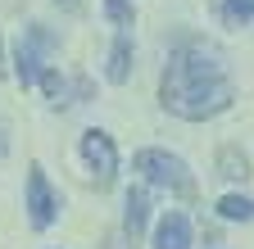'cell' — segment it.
<instances>
[{
    "label": "cell",
    "mask_w": 254,
    "mask_h": 249,
    "mask_svg": "<svg viewBox=\"0 0 254 249\" xmlns=\"http://www.w3.org/2000/svg\"><path fill=\"white\" fill-rule=\"evenodd\" d=\"M109 249H114V245H109Z\"/></svg>",
    "instance_id": "e0dca14e"
},
{
    "label": "cell",
    "mask_w": 254,
    "mask_h": 249,
    "mask_svg": "<svg viewBox=\"0 0 254 249\" xmlns=\"http://www.w3.org/2000/svg\"><path fill=\"white\" fill-rule=\"evenodd\" d=\"M9 149V141H5V122H0V154H5Z\"/></svg>",
    "instance_id": "5bb4252c"
},
{
    "label": "cell",
    "mask_w": 254,
    "mask_h": 249,
    "mask_svg": "<svg viewBox=\"0 0 254 249\" xmlns=\"http://www.w3.org/2000/svg\"><path fill=\"white\" fill-rule=\"evenodd\" d=\"M55 5H64V9H77V5H82V0H55Z\"/></svg>",
    "instance_id": "9a60e30c"
},
{
    "label": "cell",
    "mask_w": 254,
    "mask_h": 249,
    "mask_svg": "<svg viewBox=\"0 0 254 249\" xmlns=\"http://www.w3.org/2000/svg\"><path fill=\"white\" fill-rule=\"evenodd\" d=\"M50 46H55V37L46 32L41 23H27V27H23V37H18V46H14V73H18L23 86H32V82L41 77V68H46L41 59H46Z\"/></svg>",
    "instance_id": "3957f363"
},
{
    "label": "cell",
    "mask_w": 254,
    "mask_h": 249,
    "mask_svg": "<svg viewBox=\"0 0 254 249\" xmlns=\"http://www.w3.org/2000/svg\"><path fill=\"white\" fill-rule=\"evenodd\" d=\"M127 73H132V37L118 32V41L109 50V82H127Z\"/></svg>",
    "instance_id": "ba28073f"
},
{
    "label": "cell",
    "mask_w": 254,
    "mask_h": 249,
    "mask_svg": "<svg viewBox=\"0 0 254 249\" xmlns=\"http://www.w3.org/2000/svg\"><path fill=\"white\" fill-rule=\"evenodd\" d=\"M0 73H5V50H0Z\"/></svg>",
    "instance_id": "2e32d148"
},
{
    "label": "cell",
    "mask_w": 254,
    "mask_h": 249,
    "mask_svg": "<svg viewBox=\"0 0 254 249\" xmlns=\"http://www.w3.org/2000/svg\"><path fill=\"white\" fill-rule=\"evenodd\" d=\"M105 9H109V18L118 23V32L132 27V5H127V0H105Z\"/></svg>",
    "instance_id": "7c38bea8"
},
{
    "label": "cell",
    "mask_w": 254,
    "mask_h": 249,
    "mask_svg": "<svg viewBox=\"0 0 254 249\" xmlns=\"http://www.w3.org/2000/svg\"><path fill=\"white\" fill-rule=\"evenodd\" d=\"M41 86H46V96H55V100H64V77L55 73V68H41V77H37Z\"/></svg>",
    "instance_id": "4fadbf2b"
},
{
    "label": "cell",
    "mask_w": 254,
    "mask_h": 249,
    "mask_svg": "<svg viewBox=\"0 0 254 249\" xmlns=\"http://www.w3.org/2000/svg\"><path fill=\"white\" fill-rule=\"evenodd\" d=\"M55 213H59V199H55L50 181H46V168L32 163L27 168V222L37 227V231H46L55 222Z\"/></svg>",
    "instance_id": "5b68a950"
},
{
    "label": "cell",
    "mask_w": 254,
    "mask_h": 249,
    "mask_svg": "<svg viewBox=\"0 0 254 249\" xmlns=\"http://www.w3.org/2000/svg\"><path fill=\"white\" fill-rule=\"evenodd\" d=\"M218 213L227 217V222H250V217H254V204L245 195H222L218 199Z\"/></svg>",
    "instance_id": "8fae6325"
},
{
    "label": "cell",
    "mask_w": 254,
    "mask_h": 249,
    "mask_svg": "<svg viewBox=\"0 0 254 249\" xmlns=\"http://www.w3.org/2000/svg\"><path fill=\"white\" fill-rule=\"evenodd\" d=\"M82 159H86L91 181L100 186V191H105V186H114V177H118V145H114L109 132H100V127L82 132Z\"/></svg>",
    "instance_id": "277c9868"
},
{
    "label": "cell",
    "mask_w": 254,
    "mask_h": 249,
    "mask_svg": "<svg viewBox=\"0 0 254 249\" xmlns=\"http://www.w3.org/2000/svg\"><path fill=\"white\" fill-rule=\"evenodd\" d=\"M218 172L227 177V181H245V177H250V159H245L236 145H222V149H218Z\"/></svg>",
    "instance_id": "9c48e42d"
},
{
    "label": "cell",
    "mask_w": 254,
    "mask_h": 249,
    "mask_svg": "<svg viewBox=\"0 0 254 249\" xmlns=\"http://www.w3.org/2000/svg\"><path fill=\"white\" fill-rule=\"evenodd\" d=\"M218 14H222V23L245 27V23H254V0H218Z\"/></svg>",
    "instance_id": "30bf717a"
},
{
    "label": "cell",
    "mask_w": 254,
    "mask_h": 249,
    "mask_svg": "<svg viewBox=\"0 0 254 249\" xmlns=\"http://www.w3.org/2000/svg\"><path fill=\"white\" fill-rule=\"evenodd\" d=\"M136 172H141L150 186H159V191H173V195H182V199L195 195L190 168L177 159V154H168V149H141V154H136Z\"/></svg>",
    "instance_id": "7a4b0ae2"
},
{
    "label": "cell",
    "mask_w": 254,
    "mask_h": 249,
    "mask_svg": "<svg viewBox=\"0 0 254 249\" xmlns=\"http://www.w3.org/2000/svg\"><path fill=\"white\" fill-rule=\"evenodd\" d=\"M232 96H236V86H232V77H227V68H222L213 46L182 41L168 54L164 82H159V100H164V109L173 118H182V122L218 118L232 104Z\"/></svg>",
    "instance_id": "6da1fadb"
},
{
    "label": "cell",
    "mask_w": 254,
    "mask_h": 249,
    "mask_svg": "<svg viewBox=\"0 0 254 249\" xmlns=\"http://www.w3.org/2000/svg\"><path fill=\"white\" fill-rule=\"evenodd\" d=\"M145 217H150V195L136 186V191H127V213H123V231H127V240H141Z\"/></svg>",
    "instance_id": "52a82bcc"
},
{
    "label": "cell",
    "mask_w": 254,
    "mask_h": 249,
    "mask_svg": "<svg viewBox=\"0 0 254 249\" xmlns=\"http://www.w3.org/2000/svg\"><path fill=\"white\" fill-rule=\"evenodd\" d=\"M154 249H190V222H186V213H164V217H159Z\"/></svg>",
    "instance_id": "8992f818"
}]
</instances>
